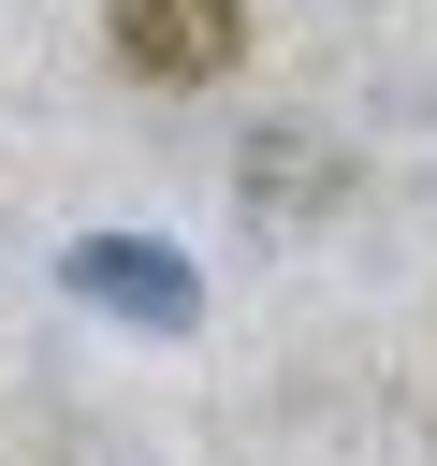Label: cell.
I'll return each mask as SVG.
<instances>
[{
    "label": "cell",
    "mask_w": 437,
    "mask_h": 466,
    "mask_svg": "<svg viewBox=\"0 0 437 466\" xmlns=\"http://www.w3.org/2000/svg\"><path fill=\"white\" fill-rule=\"evenodd\" d=\"M117 58L146 87H218L248 58V0H117Z\"/></svg>",
    "instance_id": "cell-1"
},
{
    "label": "cell",
    "mask_w": 437,
    "mask_h": 466,
    "mask_svg": "<svg viewBox=\"0 0 437 466\" xmlns=\"http://www.w3.org/2000/svg\"><path fill=\"white\" fill-rule=\"evenodd\" d=\"M73 291L87 306H131V320H160V335H189V262H160V248H73Z\"/></svg>",
    "instance_id": "cell-2"
}]
</instances>
